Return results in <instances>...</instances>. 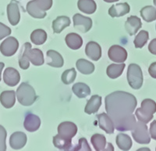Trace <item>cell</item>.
Here are the masks:
<instances>
[{"label": "cell", "mask_w": 156, "mask_h": 151, "mask_svg": "<svg viewBox=\"0 0 156 151\" xmlns=\"http://www.w3.org/2000/svg\"><path fill=\"white\" fill-rule=\"evenodd\" d=\"M105 110L112 120L115 129L120 132L132 131L136 125L133 114L137 102L133 95L122 91H115L105 99Z\"/></svg>", "instance_id": "6da1fadb"}, {"label": "cell", "mask_w": 156, "mask_h": 151, "mask_svg": "<svg viewBox=\"0 0 156 151\" xmlns=\"http://www.w3.org/2000/svg\"><path fill=\"white\" fill-rule=\"evenodd\" d=\"M16 97L20 103L25 107L31 106L37 100L35 90L28 83L23 82L16 90Z\"/></svg>", "instance_id": "7a4b0ae2"}, {"label": "cell", "mask_w": 156, "mask_h": 151, "mask_svg": "<svg viewBox=\"0 0 156 151\" xmlns=\"http://www.w3.org/2000/svg\"><path fill=\"white\" fill-rule=\"evenodd\" d=\"M156 112V103L150 99H145L141 102V107L136 109L135 115L142 122L148 123L152 120L153 115Z\"/></svg>", "instance_id": "3957f363"}, {"label": "cell", "mask_w": 156, "mask_h": 151, "mask_svg": "<svg viewBox=\"0 0 156 151\" xmlns=\"http://www.w3.org/2000/svg\"><path fill=\"white\" fill-rule=\"evenodd\" d=\"M127 81L129 86L133 89H139L143 85V75L140 66L131 64L128 66Z\"/></svg>", "instance_id": "277c9868"}, {"label": "cell", "mask_w": 156, "mask_h": 151, "mask_svg": "<svg viewBox=\"0 0 156 151\" xmlns=\"http://www.w3.org/2000/svg\"><path fill=\"white\" fill-rule=\"evenodd\" d=\"M132 136L137 143L148 144L151 141L147 125L140 121L136 123L134 128L132 130Z\"/></svg>", "instance_id": "5b68a950"}, {"label": "cell", "mask_w": 156, "mask_h": 151, "mask_svg": "<svg viewBox=\"0 0 156 151\" xmlns=\"http://www.w3.org/2000/svg\"><path fill=\"white\" fill-rule=\"evenodd\" d=\"M19 48L18 40L14 37H8L0 45V52L5 57H12Z\"/></svg>", "instance_id": "8992f818"}, {"label": "cell", "mask_w": 156, "mask_h": 151, "mask_svg": "<svg viewBox=\"0 0 156 151\" xmlns=\"http://www.w3.org/2000/svg\"><path fill=\"white\" fill-rule=\"evenodd\" d=\"M23 45L26 49V53L30 62H31L34 66L42 65L44 62L42 51L39 49H31V45L29 42H25Z\"/></svg>", "instance_id": "52a82bcc"}, {"label": "cell", "mask_w": 156, "mask_h": 151, "mask_svg": "<svg viewBox=\"0 0 156 151\" xmlns=\"http://www.w3.org/2000/svg\"><path fill=\"white\" fill-rule=\"evenodd\" d=\"M77 132V127L71 121H64L58 126V135L62 138L72 140Z\"/></svg>", "instance_id": "ba28073f"}, {"label": "cell", "mask_w": 156, "mask_h": 151, "mask_svg": "<svg viewBox=\"0 0 156 151\" xmlns=\"http://www.w3.org/2000/svg\"><path fill=\"white\" fill-rule=\"evenodd\" d=\"M73 27L81 33H86L92 27V20L87 17L76 13L73 16Z\"/></svg>", "instance_id": "9c48e42d"}, {"label": "cell", "mask_w": 156, "mask_h": 151, "mask_svg": "<svg viewBox=\"0 0 156 151\" xmlns=\"http://www.w3.org/2000/svg\"><path fill=\"white\" fill-rule=\"evenodd\" d=\"M108 58L115 63H123L127 58V52L123 47L114 45L110 47L108 51Z\"/></svg>", "instance_id": "30bf717a"}, {"label": "cell", "mask_w": 156, "mask_h": 151, "mask_svg": "<svg viewBox=\"0 0 156 151\" xmlns=\"http://www.w3.org/2000/svg\"><path fill=\"white\" fill-rule=\"evenodd\" d=\"M90 142L92 143L94 149L96 151L101 150H114V147L111 143L106 144V139L105 135H101V134H94L92 135Z\"/></svg>", "instance_id": "8fae6325"}, {"label": "cell", "mask_w": 156, "mask_h": 151, "mask_svg": "<svg viewBox=\"0 0 156 151\" xmlns=\"http://www.w3.org/2000/svg\"><path fill=\"white\" fill-rule=\"evenodd\" d=\"M7 17L9 22L12 26L18 24L20 20L19 3L16 0H11L10 3L7 6Z\"/></svg>", "instance_id": "7c38bea8"}, {"label": "cell", "mask_w": 156, "mask_h": 151, "mask_svg": "<svg viewBox=\"0 0 156 151\" xmlns=\"http://www.w3.org/2000/svg\"><path fill=\"white\" fill-rule=\"evenodd\" d=\"M3 81L5 84L13 87L16 86L20 81V75L17 70L13 68H8L4 71Z\"/></svg>", "instance_id": "4fadbf2b"}, {"label": "cell", "mask_w": 156, "mask_h": 151, "mask_svg": "<svg viewBox=\"0 0 156 151\" xmlns=\"http://www.w3.org/2000/svg\"><path fill=\"white\" fill-rule=\"evenodd\" d=\"M98 125L100 128L104 130L107 134H112L115 130L113 121L106 113H102L97 115Z\"/></svg>", "instance_id": "5bb4252c"}, {"label": "cell", "mask_w": 156, "mask_h": 151, "mask_svg": "<svg viewBox=\"0 0 156 151\" xmlns=\"http://www.w3.org/2000/svg\"><path fill=\"white\" fill-rule=\"evenodd\" d=\"M27 135L22 132H16L9 138V146L13 149H20L27 143Z\"/></svg>", "instance_id": "9a60e30c"}, {"label": "cell", "mask_w": 156, "mask_h": 151, "mask_svg": "<svg viewBox=\"0 0 156 151\" xmlns=\"http://www.w3.org/2000/svg\"><path fill=\"white\" fill-rule=\"evenodd\" d=\"M142 27L140 18L136 16H130L127 18L125 23V28L129 35H134Z\"/></svg>", "instance_id": "2e32d148"}, {"label": "cell", "mask_w": 156, "mask_h": 151, "mask_svg": "<svg viewBox=\"0 0 156 151\" xmlns=\"http://www.w3.org/2000/svg\"><path fill=\"white\" fill-rule=\"evenodd\" d=\"M85 53L90 60L97 61L101 57V48L98 43L95 42H89L86 46Z\"/></svg>", "instance_id": "e0dca14e"}, {"label": "cell", "mask_w": 156, "mask_h": 151, "mask_svg": "<svg viewBox=\"0 0 156 151\" xmlns=\"http://www.w3.org/2000/svg\"><path fill=\"white\" fill-rule=\"evenodd\" d=\"M23 126L28 132H35L41 126V119L35 114H28L25 117Z\"/></svg>", "instance_id": "ac0fdd59"}, {"label": "cell", "mask_w": 156, "mask_h": 151, "mask_svg": "<svg viewBox=\"0 0 156 151\" xmlns=\"http://www.w3.org/2000/svg\"><path fill=\"white\" fill-rule=\"evenodd\" d=\"M130 10L129 5L127 2H122L112 6L108 9V14L112 17H119L127 14Z\"/></svg>", "instance_id": "d6986e66"}, {"label": "cell", "mask_w": 156, "mask_h": 151, "mask_svg": "<svg viewBox=\"0 0 156 151\" xmlns=\"http://www.w3.org/2000/svg\"><path fill=\"white\" fill-rule=\"evenodd\" d=\"M47 64L53 68H62L64 64V61L61 54L55 50L47 51Z\"/></svg>", "instance_id": "ffe728a7"}, {"label": "cell", "mask_w": 156, "mask_h": 151, "mask_svg": "<svg viewBox=\"0 0 156 151\" xmlns=\"http://www.w3.org/2000/svg\"><path fill=\"white\" fill-rule=\"evenodd\" d=\"M0 102L5 108L9 109L16 103V93L13 90L4 91L0 95Z\"/></svg>", "instance_id": "44dd1931"}, {"label": "cell", "mask_w": 156, "mask_h": 151, "mask_svg": "<svg viewBox=\"0 0 156 151\" xmlns=\"http://www.w3.org/2000/svg\"><path fill=\"white\" fill-rule=\"evenodd\" d=\"M101 105V97L98 95H94L90 97V100L87 101L86 104L84 111L87 114H95L99 110Z\"/></svg>", "instance_id": "7402d4cb"}, {"label": "cell", "mask_w": 156, "mask_h": 151, "mask_svg": "<svg viewBox=\"0 0 156 151\" xmlns=\"http://www.w3.org/2000/svg\"><path fill=\"white\" fill-rule=\"evenodd\" d=\"M66 45L69 48L73 50H79L83 45V39L76 33H69L65 39Z\"/></svg>", "instance_id": "603a6c76"}, {"label": "cell", "mask_w": 156, "mask_h": 151, "mask_svg": "<svg viewBox=\"0 0 156 151\" xmlns=\"http://www.w3.org/2000/svg\"><path fill=\"white\" fill-rule=\"evenodd\" d=\"M70 25V20L68 17L59 16L52 22V29L56 34L62 32L66 28Z\"/></svg>", "instance_id": "cb8c5ba5"}, {"label": "cell", "mask_w": 156, "mask_h": 151, "mask_svg": "<svg viewBox=\"0 0 156 151\" xmlns=\"http://www.w3.org/2000/svg\"><path fill=\"white\" fill-rule=\"evenodd\" d=\"M77 7L84 13L92 14L96 11L97 5L94 0H78Z\"/></svg>", "instance_id": "d4e9b609"}, {"label": "cell", "mask_w": 156, "mask_h": 151, "mask_svg": "<svg viewBox=\"0 0 156 151\" xmlns=\"http://www.w3.org/2000/svg\"><path fill=\"white\" fill-rule=\"evenodd\" d=\"M27 11L32 17L37 19H42L46 16V12L41 10L37 6L34 0H31L27 4Z\"/></svg>", "instance_id": "484cf974"}, {"label": "cell", "mask_w": 156, "mask_h": 151, "mask_svg": "<svg viewBox=\"0 0 156 151\" xmlns=\"http://www.w3.org/2000/svg\"><path fill=\"white\" fill-rule=\"evenodd\" d=\"M76 67L83 75H90L94 71V64L84 59H79L76 62Z\"/></svg>", "instance_id": "4316f807"}, {"label": "cell", "mask_w": 156, "mask_h": 151, "mask_svg": "<svg viewBox=\"0 0 156 151\" xmlns=\"http://www.w3.org/2000/svg\"><path fill=\"white\" fill-rule=\"evenodd\" d=\"M125 67H126V65L123 63H120V64H110L109 66H108L106 70L107 75L112 79L119 78L124 71Z\"/></svg>", "instance_id": "83f0119b"}, {"label": "cell", "mask_w": 156, "mask_h": 151, "mask_svg": "<svg viewBox=\"0 0 156 151\" xmlns=\"http://www.w3.org/2000/svg\"><path fill=\"white\" fill-rule=\"evenodd\" d=\"M117 146L122 150L127 151L130 149L132 146V140L130 137L126 134L120 133L117 135L116 139H115Z\"/></svg>", "instance_id": "f1b7e54d"}, {"label": "cell", "mask_w": 156, "mask_h": 151, "mask_svg": "<svg viewBox=\"0 0 156 151\" xmlns=\"http://www.w3.org/2000/svg\"><path fill=\"white\" fill-rule=\"evenodd\" d=\"M73 92L78 98H86L90 94V89L88 85L82 82H78L73 85Z\"/></svg>", "instance_id": "f546056e"}, {"label": "cell", "mask_w": 156, "mask_h": 151, "mask_svg": "<svg viewBox=\"0 0 156 151\" xmlns=\"http://www.w3.org/2000/svg\"><path fill=\"white\" fill-rule=\"evenodd\" d=\"M47 33L45 31L42 29H36L34 31H32L30 35V40L34 44L37 45H42L44 44L47 40Z\"/></svg>", "instance_id": "4dcf8cb0"}, {"label": "cell", "mask_w": 156, "mask_h": 151, "mask_svg": "<svg viewBox=\"0 0 156 151\" xmlns=\"http://www.w3.org/2000/svg\"><path fill=\"white\" fill-rule=\"evenodd\" d=\"M140 16L144 21L152 22L156 20V9L152 6H147L140 9Z\"/></svg>", "instance_id": "1f68e13d"}, {"label": "cell", "mask_w": 156, "mask_h": 151, "mask_svg": "<svg viewBox=\"0 0 156 151\" xmlns=\"http://www.w3.org/2000/svg\"><path fill=\"white\" fill-rule=\"evenodd\" d=\"M53 144L56 148L62 150H69L71 149L72 144L70 139L62 138L59 135L53 137Z\"/></svg>", "instance_id": "d6a6232c"}, {"label": "cell", "mask_w": 156, "mask_h": 151, "mask_svg": "<svg viewBox=\"0 0 156 151\" xmlns=\"http://www.w3.org/2000/svg\"><path fill=\"white\" fill-rule=\"evenodd\" d=\"M149 39V34L147 31H140L138 33V35L135 37L134 41V46L136 49L142 48L145 46L147 43V40Z\"/></svg>", "instance_id": "836d02e7"}, {"label": "cell", "mask_w": 156, "mask_h": 151, "mask_svg": "<svg viewBox=\"0 0 156 151\" xmlns=\"http://www.w3.org/2000/svg\"><path fill=\"white\" fill-rule=\"evenodd\" d=\"M76 77V71L74 68H71L65 71L62 75V82L65 85H69L72 82H74Z\"/></svg>", "instance_id": "e575fe53"}, {"label": "cell", "mask_w": 156, "mask_h": 151, "mask_svg": "<svg viewBox=\"0 0 156 151\" xmlns=\"http://www.w3.org/2000/svg\"><path fill=\"white\" fill-rule=\"evenodd\" d=\"M19 65L20 68L23 70H27L30 66V61L26 53V49H25L24 45L22 47L19 54Z\"/></svg>", "instance_id": "d590c367"}, {"label": "cell", "mask_w": 156, "mask_h": 151, "mask_svg": "<svg viewBox=\"0 0 156 151\" xmlns=\"http://www.w3.org/2000/svg\"><path fill=\"white\" fill-rule=\"evenodd\" d=\"M36 4L43 11H47L51 9L52 6V0H34Z\"/></svg>", "instance_id": "8d00e7d4"}, {"label": "cell", "mask_w": 156, "mask_h": 151, "mask_svg": "<svg viewBox=\"0 0 156 151\" xmlns=\"http://www.w3.org/2000/svg\"><path fill=\"white\" fill-rule=\"evenodd\" d=\"M6 131L5 128L0 125V151L6 150V145H5V139H6Z\"/></svg>", "instance_id": "74e56055"}, {"label": "cell", "mask_w": 156, "mask_h": 151, "mask_svg": "<svg viewBox=\"0 0 156 151\" xmlns=\"http://www.w3.org/2000/svg\"><path fill=\"white\" fill-rule=\"evenodd\" d=\"M73 150H87L90 151L91 149L89 146L88 143H87V139H84V138H81V139H79V143H78V146L76 147H75Z\"/></svg>", "instance_id": "f35d334b"}, {"label": "cell", "mask_w": 156, "mask_h": 151, "mask_svg": "<svg viewBox=\"0 0 156 151\" xmlns=\"http://www.w3.org/2000/svg\"><path fill=\"white\" fill-rule=\"evenodd\" d=\"M11 29L6 25L0 22V40L3 39L5 37H7L11 34Z\"/></svg>", "instance_id": "ab89813d"}, {"label": "cell", "mask_w": 156, "mask_h": 151, "mask_svg": "<svg viewBox=\"0 0 156 151\" xmlns=\"http://www.w3.org/2000/svg\"><path fill=\"white\" fill-rule=\"evenodd\" d=\"M150 135L153 139L156 140V121H153L150 125Z\"/></svg>", "instance_id": "60d3db41"}, {"label": "cell", "mask_w": 156, "mask_h": 151, "mask_svg": "<svg viewBox=\"0 0 156 151\" xmlns=\"http://www.w3.org/2000/svg\"><path fill=\"white\" fill-rule=\"evenodd\" d=\"M148 50L153 55H156V39L151 40V42L149 43Z\"/></svg>", "instance_id": "b9f144b4"}, {"label": "cell", "mask_w": 156, "mask_h": 151, "mask_svg": "<svg viewBox=\"0 0 156 151\" xmlns=\"http://www.w3.org/2000/svg\"><path fill=\"white\" fill-rule=\"evenodd\" d=\"M148 72L151 78L156 79V62H154L150 65L148 68Z\"/></svg>", "instance_id": "7bdbcfd3"}, {"label": "cell", "mask_w": 156, "mask_h": 151, "mask_svg": "<svg viewBox=\"0 0 156 151\" xmlns=\"http://www.w3.org/2000/svg\"><path fill=\"white\" fill-rule=\"evenodd\" d=\"M4 66H5V64L2 62H0V82H1V79H2V71L3 70Z\"/></svg>", "instance_id": "ee69618b"}, {"label": "cell", "mask_w": 156, "mask_h": 151, "mask_svg": "<svg viewBox=\"0 0 156 151\" xmlns=\"http://www.w3.org/2000/svg\"><path fill=\"white\" fill-rule=\"evenodd\" d=\"M103 1H105V2H117V1H119V0H103Z\"/></svg>", "instance_id": "f6af8a7d"}, {"label": "cell", "mask_w": 156, "mask_h": 151, "mask_svg": "<svg viewBox=\"0 0 156 151\" xmlns=\"http://www.w3.org/2000/svg\"><path fill=\"white\" fill-rule=\"evenodd\" d=\"M138 150H150L148 148H142V149H139Z\"/></svg>", "instance_id": "bcb514c9"}, {"label": "cell", "mask_w": 156, "mask_h": 151, "mask_svg": "<svg viewBox=\"0 0 156 151\" xmlns=\"http://www.w3.org/2000/svg\"><path fill=\"white\" fill-rule=\"evenodd\" d=\"M154 5L156 6V0H154Z\"/></svg>", "instance_id": "7dc6e473"}, {"label": "cell", "mask_w": 156, "mask_h": 151, "mask_svg": "<svg viewBox=\"0 0 156 151\" xmlns=\"http://www.w3.org/2000/svg\"><path fill=\"white\" fill-rule=\"evenodd\" d=\"M155 150H156V149H155Z\"/></svg>", "instance_id": "c3c4849f"}]
</instances>
